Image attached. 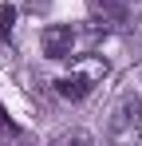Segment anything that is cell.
I'll return each mask as SVG.
<instances>
[{
	"mask_svg": "<svg viewBox=\"0 0 142 146\" xmlns=\"http://www.w3.org/2000/svg\"><path fill=\"white\" fill-rule=\"evenodd\" d=\"M138 126H142V99L134 91H126V95L115 103V111H111V122H107V130H111V142L115 146H126L138 138Z\"/></svg>",
	"mask_w": 142,
	"mask_h": 146,
	"instance_id": "6da1fadb",
	"label": "cell"
},
{
	"mask_svg": "<svg viewBox=\"0 0 142 146\" xmlns=\"http://www.w3.org/2000/svg\"><path fill=\"white\" fill-rule=\"evenodd\" d=\"M103 75H107V63H87V67H79V71H67V75L55 79V95L67 99V103H83Z\"/></svg>",
	"mask_w": 142,
	"mask_h": 146,
	"instance_id": "7a4b0ae2",
	"label": "cell"
},
{
	"mask_svg": "<svg viewBox=\"0 0 142 146\" xmlns=\"http://www.w3.org/2000/svg\"><path fill=\"white\" fill-rule=\"evenodd\" d=\"M71 44H75V24H47L44 32H40V48H44L47 59L71 55Z\"/></svg>",
	"mask_w": 142,
	"mask_h": 146,
	"instance_id": "3957f363",
	"label": "cell"
},
{
	"mask_svg": "<svg viewBox=\"0 0 142 146\" xmlns=\"http://www.w3.org/2000/svg\"><path fill=\"white\" fill-rule=\"evenodd\" d=\"M95 16H103L107 24H126V12H130V4L126 0H91Z\"/></svg>",
	"mask_w": 142,
	"mask_h": 146,
	"instance_id": "277c9868",
	"label": "cell"
},
{
	"mask_svg": "<svg viewBox=\"0 0 142 146\" xmlns=\"http://www.w3.org/2000/svg\"><path fill=\"white\" fill-rule=\"evenodd\" d=\"M51 146H95V138L87 134V130H79V126H75V130H63Z\"/></svg>",
	"mask_w": 142,
	"mask_h": 146,
	"instance_id": "5b68a950",
	"label": "cell"
},
{
	"mask_svg": "<svg viewBox=\"0 0 142 146\" xmlns=\"http://www.w3.org/2000/svg\"><path fill=\"white\" fill-rule=\"evenodd\" d=\"M4 119H8V115H4V107H0V126H4Z\"/></svg>",
	"mask_w": 142,
	"mask_h": 146,
	"instance_id": "8992f818",
	"label": "cell"
},
{
	"mask_svg": "<svg viewBox=\"0 0 142 146\" xmlns=\"http://www.w3.org/2000/svg\"><path fill=\"white\" fill-rule=\"evenodd\" d=\"M126 4H134V0H126Z\"/></svg>",
	"mask_w": 142,
	"mask_h": 146,
	"instance_id": "52a82bcc",
	"label": "cell"
}]
</instances>
